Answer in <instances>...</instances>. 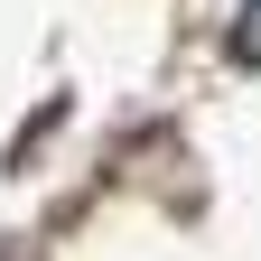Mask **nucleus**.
<instances>
[{
  "instance_id": "nucleus-1",
  "label": "nucleus",
  "mask_w": 261,
  "mask_h": 261,
  "mask_svg": "<svg viewBox=\"0 0 261 261\" xmlns=\"http://www.w3.org/2000/svg\"><path fill=\"white\" fill-rule=\"evenodd\" d=\"M233 56L261 65V0H243V10H233Z\"/></svg>"
}]
</instances>
